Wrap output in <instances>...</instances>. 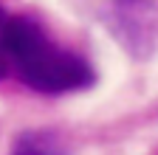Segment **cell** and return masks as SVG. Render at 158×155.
I'll use <instances>...</instances> for the list:
<instances>
[{
    "instance_id": "6da1fadb",
    "label": "cell",
    "mask_w": 158,
    "mask_h": 155,
    "mask_svg": "<svg viewBox=\"0 0 158 155\" xmlns=\"http://www.w3.org/2000/svg\"><path fill=\"white\" fill-rule=\"evenodd\" d=\"M0 51L20 82L37 93H71L93 85V68L79 54L59 48L28 17H11L0 9Z\"/></svg>"
},
{
    "instance_id": "7a4b0ae2",
    "label": "cell",
    "mask_w": 158,
    "mask_h": 155,
    "mask_svg": "<svg viewBox=\"0 0 158 155\" xmlns=\"http://www.w3.org/2000/svg\"><path fill=\"white\" fill-rule=\"evenodd\" d=\"M93 14L133 56H147L155 40V3L152 0H90Z\"/></svg>"
},
{
    "instance_id": "3957f363",
    "label": "cell",
    "mask_w": 158,
    "mask_h": 155,
    "mask_svg": "<svg viewBox=\"0 0 158 155\" xmlns=\"http://www.w3.org/2000/svg\"><path fill=\"white\" fill-rule=\"evenodd\" d=\"M59 141L54 133L45 130H28L23 135H17V141L11 147V155H59Z\"/></svg>"
},
{
    "instance_id": "277c9868",
    "label": "cell",
    "mask_w": 158,
    "mask_h": 155,
    "mask_svg": "<svg viewBox=\"0 0 158 155\" xmlns=\"http://www.w3.org/2000/svg\"><path fill=\"white\" fill-rule=\"evenodd\" d=\"M6 71H9V59H6V54L0 51V79L6 76Z\"/></svg>"
}]
</instances>
